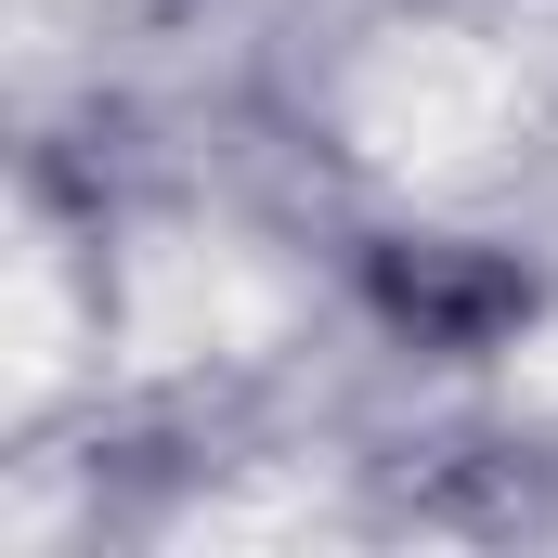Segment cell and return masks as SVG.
Wrapping results in <instances>:
<instances>
[{
    "mask_svg": "<svg viewBox=\"0 0 558 558\" xmlns=\"http://www.w3.org/2000/svg\"><path fill=\"white\" fill-rule=\"evenodd\" d=\"M364 299L416 351H494V338L533 325V274L507 247H468V234H377L364 247Z\"/></svg>",
    "mask_w": 558,
    "mask_h": 558,
    "instance_id": "cell-1",
    "label": "cell"
}]
</instances>
